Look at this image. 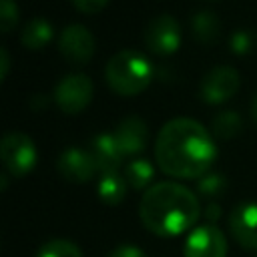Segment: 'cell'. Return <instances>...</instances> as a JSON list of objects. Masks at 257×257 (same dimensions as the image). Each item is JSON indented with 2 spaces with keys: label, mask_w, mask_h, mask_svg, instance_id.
Listing matches in <instances>:
<instances>
[{
  "label": "cell",
  "mask_w": 257,
  "mask_h": 257,
  "mask_svg": "<svg viewBox=\"0 0 257 257\" xmlns=\"http://www.w3.org/2000/svg\"><path fill=\"white\" fill-rule=\"evenodd\" d=\"M217 147L209 131L195 118L177 116L163 124L155 141L161 171L177 179H201L209 173Z\"/></svg>",
  "instance_id": "obj_1"
},
{
  "label": "cell",
  "mask_w": 257,
  "mask_h": 257,
  "mask_svg": "<svg viewBox=\"0 0 257 257\" xmlns=\"http://www.w3.org/2000/svg\"><path fill=\"white\" fill-rule=\"evenodd\" d=\"M199 215V199L191 189L175 181L151 185L139 203V217L143 225L161 237H175L189 231L197 223Z\"/></svg>",
  "instance_id": "obj_2"
},
{
  "label": "cell",
  "mask_w": 257,
  "mask_h": 257,
  "mask_svg": "<svg viewBox=\"0 0 257 257\" xmlns=\"http://www.w3.org/2000/svg\"><path fill=\"white\" fill-rule=\"evenodd\" d=\"M155 76L153 62L137 50H118L104 66V78L112 92L120 96H135L143 92Z\"/></svg>",
  "instance_id": "obj_3"
},
{
  "label": "cell",
  "mask_w": 257,
  "mask_h": 257,
  "mask_svg": "<svg viewBox=\"0 0 257 257\" xmlns=\"http://www.w3.org/2000/svg\"><path fill=\"white\" fill-rule=\"evenodd\" d=\"M0 159L12 177H24L36 167V145L28 135L20 131H10L2 137Z\"/></svg>",
  "instance_id": "obj_4"
},
{
  "label": "cell",
  "mask_w": 257,
  "mask_h": 257,
  "mask_svg": "<svg viewBox=\"0 0 257 257\" xmlns=\"http://www.w3.org/2000/svg\"><path fill=\"white\" fill-rule=\"evenodd\" d=\"M92 80L86 74L74 72L66 74L54 86V102L64 114H78L82 112L88 102L92 100Z\"/></svg>",
  "instance_id": "obj_5"
},
{
  "label": "cell",
  "mask_w": 257,
  "mask_h": 257,
  "mask_svg": "<svg viewBox=\"0 0 257 257\" xmlns=\"http://www.w3.org/2000/svg\"><path fill=\"white\" fill-rule=\"evenodd\" d=\"M143 38H145V46L153 54L167 56L173 54L181 44V26L175 16L163 12L147 22Z\"/></svg>",
  "instance_id": "obj_6"
},
{
  "label": "cell",
  "mask_w": 257,
  "mask_h": 257,
  "mask_svg": "<svg viewBox=\"0 0 257 257\" xmlns=\"http://www.w3.org/2000/svg\"><path fill=\"white\" fill-rule=\"evenodd\" d=\"M241 86V74L237 68L219 64L213 66L201 80V98L207 104H223L225 100L233 98Z\"/></svg>",
  "instance_id": "obj_7"
},
{
  "label": "cell",
  "mask_w": 257,
  "mask_h": 257,
  "mask_svg": "<svg viewBox=\"0 0 257 257\" xmlns=\"http://www.w3.org/2000/svg\"><path fill=\"white\" fill-rule=\"evenodd\" d=\"M96 42L84 24H68L58 34V50L72 64H86L94 54Z\"/></svg>",
  "instance_id": "obj_8"
},
{
  "label": "cell",
  "mask_w": 257,
  "mask_h": 257,
  "mask_svg": "<svg viewBox=\"0 0 257 257\" xmlns=\"http://www.w3.org/2000/svg\"><path fill=\"white\" fill-rule=\"evenodd\" d=\"M185 257H227L225 235L209 223L193 229L185 243Z\"/></svg>",
  "instance_id": "obj_9"
},
{
  "label": "cell",
  "mask_w": 257,
  "mask_h": 257,
  "mask_svg": "<svg viewBox=\"0 0 257 257\" xmlns=\"http://www.w3.org/2000/svg\"><path fill=\"white\" fill-rule=\"evenodd\" d=\"M56 169L70 183H86L98 171L92 155L88 151H82L76 147H70L60 153V157L56 161Z\"/></svg>",
  "instance_id": "obj_10"
},
{
  "label": "cell",
  "mask_w": 257,
  "mask_h": 257,
  "mask_svg": "<svg viewBox=\"0 0 257 257\" xmlns=\"http://www.w3.org/2000/svg\"><path fill=\"white\" fill-rule=\"evenodd\" d=\"M229 227L239 245L245 249H257V203H243L233 209Z\"/></svg>",
  "instance_id": "obj_11"
},
{
  "label": "cell",
  "mask_w": 257,
  "mask_h": 257,
  "mask_svg": "<svg viewBox=\"0 0 257 257\" xmlns=\"http://www.w3.org/2000/svg\"><path fill=\"white\" fill-rule=\"evenodd\" d=\"M114 139L122 151V155H139L147 147L149 131L147 122L141 116H126L114 128Z\"/></svg>",
  "instance_id": "obj_12"
},
{
  "label": "cell",
  "mask_w": 257,
  "mask_h": 257,
  "mask_svg": "<svg viewBox=\"0 0 257 257\" xmlns=\"http://www.w3.org/2000/svg\"><path fill=\"white\" fill-rule=\"evenodd\" d=\"M88 153L92 155L96 169L104 175V173H118V167L122 163V151L114 139V135L110 133H100L90 141V149Z\"/></svg>",
  "instance_id": "obj_13"
},
{
  "label": "cell",
  "mask_w": 257,
  "mask_h": 257,
  "mask_svg": "<svg viewBox=\"0 0 257 257\" xmlns=\"http://www.w3.org/2000/svg\"><path fill=\"white\" fill-rule=\"evenodd\" d=\"M52 32V24L44 16H34L24 24L20 40L28 50H42L50 42Z\"/></svg>",
  "instance_id": "obj_14"
},
{
  "label": "cell",
  "mask_w": 257,
  "mask_h": 257,
  "mask_svg": "<svg viewBox=\"0 0 257 257\" xmlns=\"http://www.w3.org/2000/svg\"><path fill=\"white\" fill-rule=\"evenodd\" d=\"M193 36L203 44H213L221 34V20L213 10H199L191 18Z\"/></svg>",
  "instance_id": "obj_15"
},
{
  "label": "cell",
  "mask_w": 257,
  "mask_h": 257,
  "mask_svg": "<svg viewBox=\"0 0 257 257\" xmlns=\"http://www.w3.org/2000/svg\"><path fill=\"white\" fill-rule=\"evenodd\" d=\"M126 181L118 173H104L96 185V193L102 203L106 205H118L126 195Z\"/></svg>",
  "instance_id": "obj_16"
},
{
  "label": "cell",
  "mask_w": 257,
  "mask_h": 257,
  "mask_svg": "<svg viewBox=\"0 0 257 257\" xmlns=\"http://www.w3.org/2000/svg\"><path fill=\"white\" fill-rule=\"evenodd\" d=\"M124 181L133 189H149V183L155 177V169L147 159H135L124 167Z\"/></svg>",
  "instance_id": "obj_17"
},
{
  "label": "cell",
  "mask_w": 257,
  "mask_h": 257,
  "mask_svg": "<svg viewBox=\"0 0 257 257\" xmlns=\"http://www.w3.org/2000/svg\"><path fill=\"white\" fill-rule=\"evenodd\" d=\"M213 135L219 139H233L243 128V118L235 110H223L213 118Z\"/></svg>",
  "instance_id": "obj_18"
},
{
  "label": "cell",
  "mask_w": 257,
  "mask_h": 257,
  "mask_svg": "<svg viewBox=\"0 0 257 257\" xmlns=\"http://www.w3.org/2000/svg\"><path fill=\"white\" fill-rule=\"evenodd\" d=\"M36 257H82V253L74 243L66 239H52L38 249Z\"/></svg>",
  "instance_id": "obj_19"
},
{
  "label": "cell",
  "mask_w": 257,
  "mask_h": 257,
  "mask_svg": "<svg viewBox=\"0 0 257 257\" xmlns=\"http://www.w3.org/2000/svg\"><path fill=\"white\" fill-rule=\"evenodd\" d=\"M255 44H257V34L253 30H247V28L235 30L229 38V46L235 54H247L253 50Z\"/></svg>",
  "instance_id": "obj_20"
},
{
  "label": "cell",
  "mask_w": 257,
  "mask_h": 257,
  "mask_svg": "<svg viewBox=\"0 0 257 257\" xmlns=\"http://www.w3.org/2000/svg\"><path fill=\"white\" fill-rule=\"evenodd\" d=\"M227 189V181L219 173H207L205 177L199 179V193L205 197H219Z\"/></svg>",
  "instance_id": "obj_21"
},
{
  "label": "cell",
  "mask_w": 257,
  "mask_h": 257,
  "mask_svg": "<svg viewBox=\"0 0 257 257\" xmlns=\"http://www.w3.org/2000/svg\"><path fill=\"white\" fill-rule=\"evenodd\" d=\"M18 22V6L14 0H0V30L8 34Z\"/></svg>",
  "instance_id": "obj_22"
},
{
  "label": "cell",
  "mask_w": 257,
  "mask_h": 257,
  "mask_svg": "<svg viewBox=\"0 0 257 257\" xmlns=\"http://www.w3.org/2000/svg\"><path fill=\"white\" fill-rule=\"evenodd\" d=\"M70 2L76 10H80L84 14H94V12L102 10L108 0H70Z\"/></svg>",
  "instance_id": "obj_23"
},
{
  "label": "cell",
  "mask_w": 257,
  "mask_h": 257,
  "mask_svg": "<svg viewBox=\"0 0 257 257\" xmlns=\"http://www.w3.org/2000/svg\"><path fill=\"white\" fill-rule=\"evenodd\" d=\"M106 257H147L137 245H120L116 249H112Z\"/></svg>",
  "instance_id": "obj_24"
},
{
  "label": "cell",
  "mask_w": 257,
  "mask_h": 257,
  "mask_svg": "<svg viewBox=\"0 0 257 257\" xmlns=\"http://www.w3.org/2000/svg\"><path fill=\"white\" fill-rule=\"evenodd\" d=\"M8 70H10V56H8L6 46H0V80L8 76Z\"/></svg>",
  "instance_id": "obj_25"
},
{
  "label": "cell",
  "mask_w": 257,
  "mask_h": 257,
  "mask_svg": "<svg viewBox=\"0 0 257 257\" xmlns=\"http://www.w3.org/2000/svg\"><path fill=\"white\" fill-rule=\"evenodd\" d=\"M251 114H253V120L257 122V92L253 96V102H251Z\"/></svg>",
  "instance_id": "obj_26"
}]
</instances>
